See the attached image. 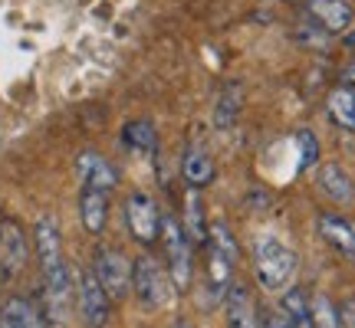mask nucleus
<instances>
[{"label": "nucleus", "mask_w": 355, "mask_h": 328, "mask_svg": "<svg viewBox=\"0 0 355 328\" xmlns=\"http://www.w3.org/2000/svg\"><path fill=\"white\" fill-rule=\"evenodd\" d=\"M162 246H165V259H168V279H171V289L175 292H188L191 279H194V246L184 237V227L175 214H162Z\"/></svg>", "instance_id": "f257e3e1"}, {"label": "nucleus", "mask_w": 355, "mask_h": 328, "mask_svg": "<svg viewBox=\"0 0 355 328\" xmlns=\"http://www.w3.org/2000/svg\"><path fill=\"white\" fill-rule=\"evenodd\" d=\"M132 292L139 295V302L145 312H155L168 302L171 295V279H168V269L152 253H141L132 259Z\"/></svg>", "instance_id": "f03ea898"}, {"label": "nucleus", "mask_w": 355, "mask_h": 328, "mask_svg": "<svg viewBox=\"0 0 355 328\" xmlns=\"http://www.w3.org/2000/svg\"><path fill=\"white\" fill-rule=\"evenodd\" d=\"M254 269H257L260 286L270 292H277V289H283V286L293 279V273H296V256H293L290 246H283L279 240L263 237V240L257 243Z\"/></svg>", "instance_id": "7ed1b4c3"}, {"label": "nucleus", "mask_w": 355, "mask_h": 328, "mask_svg": "<svg viewBox=\"0 0 355 328\" xmlns=\"http://www.w3.org/2000/svg\"><path fill=\"white\" fill-rule=\"evenodd\" d=\"M92 273L99 279V286L112 302H122L132 295V259L119 246H99Z\"/></svg>", "instance_id": "20e7f679"}, {"label": "nucleus", "mask_w": 355, "mask_h": 328, "mask_svg": "<svg viewBox=\"0 0 355 328\" xmlns=\"http://www.w3.org/2000/svg\"><path fill=\"white\" fill-rule=\"evenodd\" d=\"M76 312L86 328H105L112 316V299L105 295L92 269H83L76 279Z\"/></svg>", "instance_id": "39448f33"}, {"label": "nucleus", "mask_w": 355, "mask_h": 328, "mask_svg": "<svg viewBox=\"0 0 355 328\" xmlns=\"http://www.w3.org/2000/svg\"><path fill=\"white\" fill-rule=\"evenodd\" d=\"M125 224H128L132 240H139L141 246H152V243H158V237H162V210H158V203H155L145 190L128 194V201H125Z\"/></svg>", "instance_id": "423d86ee"}, {"label": "nucleus", "mask_w": 355, "mask_h": 328, "mask_svg": "<svg viewBox=\"0 0 355 328\" xmlns=\"http://www.w3.org/2000/svg\"><path fill=\"white\" fill-rule=\"evenodd\" d=\"M30 263V237L17 217H0V273L7 279L20 276Z\"/></svg>", "instance_id": "0eeeda50"}, {"label": "nucleus", "mask_w": 355, "mask_h": 328, "mask_svg": "<svg viewBox=\"0 0 355 328\" xmlns=\"http://www.w3.org/2000/svg\"><path fill=\"white\" fill-rule=\"evenodd\" d=\"M73 299H76V286L69 279V266L53 276H43V316H46L50 328H66Z\"/></svg>", "instance_id": "6e6552de"}, {"label": "nucleus", "mask_w": 355, "mask_h": 328, "mask_svg": "<svg viewBox=\"0 0 355 328\" xmlns=\"http://www.w3.org/2000/svg\"><path fill=\"white\" fill-rule=\"evenodd\" d=\"M33 250H37V259H40V269L43 276H53L66 269V259H63V233H60V224L53 214H43L33 224Z\"/></svg>", "instance_id": "1a4fd4ad"}, {"label": "nucleus", "mask_w": 355, "mask_h": 328, "mask_svg": "<svg viewBox=\"0 0 355 328\" xmlns=\"http://www.w3.org/2000/svg\"><path fill=\"white\" fill-rule=\"evenodd\" d=\"M76 174H79V181H83V190H102V194H109V190H115V184H119V171H115L99 152H92V148L79 152Z\"/></svg>", "instance_id": "9d476101"}, {"label": "nucleus", "mask_w": 355, "mask_h": 328, "mask_svg": "<svg viewBox=\"0 0 355 328\" xmlns=\"http://www.w3.org/2000/svg\"><path fill=\"white\" fill-rule=\"evenodd\" d=\"M306 13L313 17V24L319 26V30H326V33H343V30H349V24H352V3L349 0H306Z\"/></svg>", "instance_id": "9b49d317"}, {"label": "nucleus", "mask_w": 355, "mask_h": 328, "mask_svg": "<svg viewBox=\"0 0 355 328\" xmlns=\"http://www.w3.org/2000/svg\"><path fill=\"white\" fill-rule=\"evenodd\" d=\"M224 316H227V328H260V312L250 289L234 282L224 295Z\"/></svg>", "instance_id": "f8f14e48"}, {"label": "nucleus", "mask_w": 355, "mask_h": 328, "mask_svg": "<svg viewBox=\"0 0 355 328\" xmlns=\"http://www.w3.org/2000/svg\"><path fill=\"white\" fill-rule=\"evenodd\" d=\"M0 328H50L43 309L26 295H10L0 305Z\"/></svg>", "instance_id": "ddd939ff"}, {"label": "nucleus", "mask_w": 355, "mask_h": 328, "mask_svg": "<svg viewBox=\"0 0 355 328\" xmlns=\"http://www.w3.org/2000/svg\"><path fill=\"white\" fill-rule=\"evenodd\" d=\"M319 237L329 243L336 253H343L345 259H355V224L345 220L343 214H319Z\"/></svg>", "instance_id": "4468645a"}, {"label": "nucleus", "mask_w": 355, "mask_h": 328, "mask_svg": "<svg viewBox=\"0 0 355 328\" xmlns=\"http://www.w3.org/2000/svg\"><path fill=\"white\" fill-rule=\"evenodd\" d=\"M316 184L332 203H352L355 201V184H352V177L345 174L343 164H322L316 171Z\"/></svg>", "instance_id": "2eb2a0df"}, {"label": "nucleus", "mask_w": 355, "mask_h": 328, "mask_svg": "<svg viewBox=\"0 0 355 328\" xmlns=\"http://www.w3.org/2000/svg\"><path fill=\"white\" fill-rule=\"evenodd\" d=\"M181 174H184V184L194 190L207 188L211 181H214L217 167H214V158L207 154L204 145H191L188 152H184V164H181Z\"/></svg>", "instance_id": "dca6fc26"}, {"label": "nucleus", "mask_w": 355, "mask_h": 328, "mask_svg": "<svg viewBox=\"0 0 355 328\" xmlns=\"http://www.w3.org/2000/svg\"><path fill=\"white\" fill-rule=\"evenodd\" d=\"M79 217H83L86 233L99 237L102 230H105V224H109V194H102V190H83V197H79Z\"/></svg>", "instance_id": "f3484780"}, {"label": "nucleus", "mask_w": 355, "mask_h": 328, "mask_svg": "<svg viewBox=\"0 0 355 328\" xmlns=\"http://www.w3.org/2000/svg\"><path fill=\"white\" fill-rule=\"evenodd\" d=\"M181 227H184V237H188L191 246H207L204 203H201V194L194 188H188V194H184V217H181Z\"/></svg>", "instance_id": "a211bd4d"}, {"label": "nucleus", "mask_w": 355, "mask_h": 328, "mask_svg": "<svg viewBox=\"0 0 355 328\" xmlns=\"http://www.w3.org/2000/svg\"><path fill=\"white\" fill-rule=\"evenodd\" d=\"M326 109H329V118L343 131H355V89L352 86H336L326 99Z\"/></svg>", "instance_id": "6ab92c4d"}, {"label": "nucleus", "mask_w": 355, "mask_h": 328, "mask_svg": "<svg viewBox=\"0 0 355 328\" xmlns=\"http://www.w3.org/2000/svg\"><path fill=\"white\" fill-rule=\"evenodd\" d=\"M241 105H243V86L241 82H227L220 89V99H217V109H214V125L220 131L234 128L237 115H241Z\"/></svg>", "instance_id": "aec40b11"}, {"label": "nucleus", "mask_w": 355, "mask_h": 328, "mask_svg": "<svg viewBox=\"0 0 355 328\" xmlns=\"http://www.w3.org/2000/svg\"><path fill=\"white\" fill-rule=\"evenodd\" d=\"M279 312L290 318L293 328H313V309H309V295L300 286H290L279 299Z\"/></svg>", "instance_id": "412c9836"}, {"label": "nucleus", "mask_w": 355, "mask_h": 328, "mask_svg": "<svg viewBox=\"0 0 355 328\" xmlns=\"http://www.w3.org/2000/svg\"><path fill=\"white\" fill-rule=\"evenodd\" d=\"M122 141H125L132 152H141V154L158 152V131H155V125L152 122H145V118L128 122V125L122 128Z\"/></svg>", "instance_id": "4be33fe9"}, {"label": "nucleus", "mask_w": 355, "mask_h": 328, "mask_svg": "<svg viewBox=\"0 0 355 328\" xmlns=\"http://www.w3.org/2000/svg\"><path fill=\"white\" fill-rule=\"evenodd\" d=\"M207 246L217 250L220 256H227L230 263H237V259H241V246H237V240H234V233H230V227L224 224V220L207 224Z\"/></svg>", "instance_id": "5701e85b"}, {"label": "nucleus", "mask_w": 355, "mask_h": 328, "mask_svg": "<svg viewBox=\"0 0 355 328\" xmlns=\"http://www.w3.org/2000/svg\"><path fill=\"white\" fill-rule=\"evenodd\" d=\"M309 309H313V328H343L339 325V305L332 302L329 295H313L309 299Z\"/></svg>", "instance_id": "b1692460"}, {"label": "nucleus", "mask_w": 355, "mask_h": 328, "mask_svg": "<svg viewBox=\"0 0 355 328\" xmlns=\"http://www.w3.org/2000/svg\"><path fill=\"white\" fill-rule=\"evenodd\" d=\"M296 141H300V152H303V167H313V164L319 161V141H316V135H313L309 128H303V131L296 135Z\"/></svg>", "instance_id": "393cba45"}, {"label": "nucleus", "mask_w": 355, "mask_h": 328, "mask_svg": "<svg viewBox=\"0 0 355 328\" xmlns=\"http://www.w3.org/2000/svg\"><path fill=\"white\" fill-rule=\"evenodd\" d=\"M243 203H247V210H270V207H273V197H270V190H263V188H250Z\"/></svg>", "instance_id": "a878e982"}, {"label": "nucleus", "mask_w": 355, "mask_h": 328, "mask_svg": "<svg viewBox=\"0 0 355 328\" xmlns=\"http://www.w3.org/2000/svg\"><path fill=\"white\" fill-rule=\"evenodd\" d=\"M260 328H293V322L279 309H270V312H263V322H260Z\"/></svg>", "instance_id": "bb28decb"}, {"label": "nucleus", "mask_w": 355, "mask_h": 328, "mask_svg": "<svg viewBox=\"0 0 355 328\" xmlns=\"http://www.w3.org/2000/svg\"><path fill=\"white\" fill-rule=\"evenodd\" d=\"M339 325L355 328V299H345V302L339 305Z\"/></svg>", "instance_id": "cd10ccee"}, {"label": "nucleus", "mask_w": 355, "mask_h": 328, "mask_svg": "<svg viewBox=\"0 0 355 328\" xmlns=\"http://www.w3.org/2000/svg\"><path fill=\"white\" fill-rule=\"evenodd\" d=\"M345 43H349V50H355V33H349V37H345Z\"/></svg>", "instance_id": "c85d7f7f"}]
</instances>
